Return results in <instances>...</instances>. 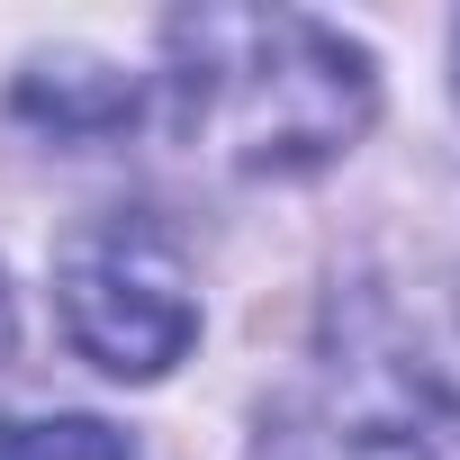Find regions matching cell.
Here are the masks:
<instances>
[{"label":"cell","instance_id":"obj_1","mask_svg":"<svg viewBox=\"0 0 460 460\" xmlns=\"http://www.w3.org/2000/svg\"><path fill=\"white\" fill-rule=\"evenodd\" d=\"M163 46L181 145L253 181L334 163L379 109L370 55L298 10H190L163 28Z\"/></svg>","mask_w":460,"mask_h":460},{"label":"cell","instance_id":"obj_6","mask_svg":"<svg viewBox=\"0 0 460 460\" xmlns=\"http://www.w3.org/2000/svg\"><path fill=\"white\" fill-rule=\"evenodd\" d=\"M0 352H10V289H0Z\"/></svg>","mask_w":460,"mask_h":460},{"label":"cell","instance_id":"obj_5","mask_svg":"<svg viewBox=\"0 0 460 460\" xmlns=\"http://www.w3.org/2000/svg\"><path fill=\"white\" fill-rule=\"evenodd\" d=\"M442 397H451V415H460V361H442Z\"/></svg>","mask_w":460,"mask_h":460},{"label":"cell","instance_id":"obj_3","mask_svg":"<svg viewBox=\"0 0 460 460\" xmlns=\"http://www.w3.org/2000/svg\"><path fill=\"white\" fill-rule=\"evenodd\" d=\"M253 460H433V451H424V433H415L397 406H379L361 379H316V388H298V397L262 424Z\"/></svg>","mask_w":460,"mask_h":460},{"label":"cell","instance_id":"obj_4","mask_svg":"<svg viewBox=\"0 0 460 460\" xmlns=\"http://www.w3.org/2000/svg\"><path fill=\"white\" fill-rule=\"evenodd\" d=\"M0 460H136V442L100 415H0Z\"/></svg>","mask_w":460,"mask_h":460},{"label":"cell","instance_id":"obj_2","mask_svg":"<svg viewBox=\"0 0 460 460\" xmlns=\"http://www.w3.org/2000/svg\"><path fill=\"white\" fill-rule=\"evenodd\" d=\"M55 298H64V334L109 379H163L199 334L190 271H181L172 235L145 226V217H100L82 235H64Z\"/></svg>","mask_w":460,"mask_h":460}]
</instances>
